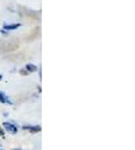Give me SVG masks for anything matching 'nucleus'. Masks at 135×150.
<instances>
[{"label":"nucleus","instance_id":"nucleus-10","mask_svg":"<svg viewBox=\"0 0 135 150\" xmlns=\"http://www.w3.org/2000/svg\"><path fill=\"white\" fill-rule=\"evenodd\" d=\"M0 150H4V149H0Z\"/></svg>","mask_w":135,"mask_h":150},{"label":"nucleus","instance_id":"nucleus-9","mask_svg":"<svg viewBox=\"0 0 135 150\" xmlns=\"http://www.w3.org/2000/svg\"><path fill=\"white\" fill-rule=\"evenodd\" d=\"M14 150H22V149H14Z\"/></svg>","mask_w":135,"mask_h":150},{"label":"nucleus","instance_id":"nucleus-8","mask_svg":"<svg viewBox=\"0 0 135 150\" xmlns=\"http://www.w3.org/2000/svg\"><path fill=\"white\" fill-rule=\"evenodd\" d=\"M0 80H3V74H0Z\"/></svg>","mask_w":135,"mask_h":150},{"label":"nucleus","instance_id":"nucleus-1","mask_svg":"<svg viewBox=\"0 0 135 150\" xmlns=\"http://www.w3.org/2000/svg\"><path fill=\"white\" fill-rule=\"evenodd\" d=\"M6 131H8V133H11L12 135H15V134H18V126L15 125V123H11V122H4L3 126H1Z\"/></svg>","mask_w":135,"mask_h":150},{"label":"nucleus","instance_id":"nucleus-6","mask_svg":"<svg viewBox=\"0 0 135 150\" xmlns=\"http://www.w3.org/2000/svg\"><path fill=\"white\" fill-rule=\"evenodd\" d=\"M0 137H4V129L0 127Z\"/></svg>","mask_w":135,"mask_h":150},{"label":"nucleus","instance_id":"nucleus-5","mask_svg":"<svg viewBox=\"0 0 135 150\" xmlns=\"http://www.w3.org/2000/svg\"><path fill=\"white\" fill-rule=\"evenodd\" d=\"M24 69L27 70L28 73H31V72H35V70H38V67H37V65H34V64H27V65L24 67Z\"/></svg>","mask_w":135,"mask_h":150},{"label":"nucleus","instance_id":"nucleus-2","mask_svg":"<svg viewBox=\"0 0 135 150\" xmlns=\"http://www.w3.org/2000/svg\"><path fill=\"white\" fill-rule=\"evenodd\" d=\"M22 129L23 130H27V131H30V133H39L42 130V127L39 125H34V126H22Z\"/></svg>","mask_w":135,"mask_h":150},{"label":"nucleus","instance_id":"nucleus-3","mask_svg":"<svg viewBox=\"0 0 135 150\" xmlns=\"http://www.w3.org/2000/svg\"><path fill=\"white\" fill-rule=\"evenodd\" d=\"M0 103H4V104H8V105H12V101L8 99V96L4 93L3 91H0Z\"/></svg>","mask_w":135,"mask_h":150},{"label":"nucleus","instance_id":"nucleus-4","mask_svg":"<svg viewBox=\"0 0 135 150\" xmlns=\"http://www.w3.org/2000/svg\"><path fill=\"white\" fill-rule=\"evenodd\" d=\"M20 23H14V25H4L3 26V30L6 31H12V30H18V28L20 27Z\"/></svg>","mask_w":135,"mask_h":150},{"label":"nucleus","instance_id":"nucleus-7","mask_svg":"<svg viewBox=\"0 0 135 150\" xmlns=\"http://www.w3.org/2000/svg\"><path fill=\"white\" fill-rule=\"evenodd\" d=\"M20 73H22V74H28V72H27L26 69H20Z\"/></svg>","mask_w":135,"mask_h":150}]
</instances>
